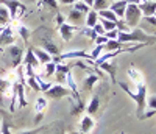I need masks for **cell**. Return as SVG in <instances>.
<instances>
[{
	"label": "cell",
	"mask_w": 156,
	"mask_h": 134,
	"mask_svg": "<svg viewBox=\"0 0 156 134\" xmlns=\"http://www.w3.org/2000/svg\"><path fill=\"white\" fill-rule=\"evenodd\" d=\"M76 0H58L59 5H73Z\"/></svg>",
	"instance_id": "cell-48"
},
{
	"label": "cell",
	"mask_w": 156,
	"mask_h": 134,
	"mask_svg": "<svg viewBox=\"0 0 156 134\" xmlns=\"http://www.w3.org/2000/svg\"><path fill=\"white\" fill-rule=\"evenodd\" d=\"M14 39H16L14 30H12L9 25H5V26L0 28V48L11 45L12 42H14Z\"/></svg>",
	"instance_id": "cell-7"
},
{
	"label": "cell",
	"mask_w": 156,
	"mask_h": 134,
	"mask_svg": "<svg viewBox=\"0 0 156 134\" xmlns=\"http://www.w3.org/2000/svg\"><path fill=\"white\" fill-rule=\"evenodd\" d=\"M0 134H11V128L5 118H2V125H0Z\"/></svg>",
	"instance_id": "cell-39"
},
{
	"label": "cell",
	"mask_w": 156,
	"mask_h": 134,
	"mask_svg": "<svg viewBox=\"0 0 156 134\" xmlns=\"http://www.w3.org/2000/svg\"><path fill=\"white\" fill-rule=\"evenodd\" d=\"M66 84H67V89L70 90V97H72L75 101L81 103L83 100H81L80 92H78V84H76L75 78H73V73H72V70H70V72L66 75Z\"/></svg>",
	"instance_id": "cell-9"
},
{
	"label": "cell",
	"mask_w": 156,
	"mask_h": 134,
	"mask_svg": "<svg viewBox=\"0 0 156 134\" xmlns=\"http://www.w3.org/2000/svg\"><path fill=\"white\" fill-rule=\"evenodd\" d=\"M5 55H8V58H9V65L12 67V69H16V67L22 65L25 51H23V48L20 45L11 44L5 48Z\"/></svg>",
	"instance_id": "cell-4"
},
{
	"label": "cell",
	"mask_w": 156,
	"mask_h": 134,
	"mask_svg": "<svg viewBox=\"0 0 156 134\" xmlns=\"http://www.w3.org/2000/svg\"><path fill=\"white\" fill-rule=\"evenodd\" d=\"M126 2H128V3H133V5H139L142 0H126Z\"/></svg>",
	"instance_id": "cell-50"
},
{
	"label": "cell",
	"mask_w": 156,
	"mask_h": 134,
	"mask_svg": "<svg viewBox=\"0 0 156 134\" xmlns=\"http://www.w3.org/2000/svg\"><path fill=\"white\" fill-rule=\"evenodd\" d=\"M105 36L108 37V39H117V36H119V30H111V31H106L105 33Z\"/></svg>",
	"instance_id": "cell-45"
},
{
	"label": "cell",
	"mask_w": 156,
	"mask_h": 134,
	"mask_svg": "<svg viewBox=\"0 0 156 134\" xmlns=\"http://www.w3.org/2000/svg\"><path fill=\"white\" fill-rule=\"evenodd\" d=\"M139 9L142 12V17H148L153 16L156 11V2L154 0H142L139 3Z\"/></svg>",
	"instance_id": "cell-15"
},
{
	"label": "cell",
	"mask_w": 156,
	"mask_h": 134,
	"mask_svg": "<svg viewBox=\"0 0 156 134\" xmlns=\"http://www.w3.org/2000/svg\"><path fill=\"white\" fill-rule=\"evenodd\" d=\"M109 8V2L108 0H94V3H92V9L94 11H101V9H106Z\"/></svg>",
	"instance_id": "cell-33"
},
{
	"label": "cell",
	"mask_w": 156,
	"mask_h": 134,
	"mask_svg": "<svg viewBox=\"0 0 156 134\" xmlns=\"http://www.w3.org/2000/svg\"><path fill=\"white\" fill-rule=\"evenodd\" d=\"M80 33H81L83 36L89 37V39H90V41H92V42L95 41V37L98 36V34H97V33H95V31H94L92 28H89V26H84V28H80Z\"/></svg>",
	"instance_id": "cell-34"
},
{
	"label": "cell",
	"mask_w": 156,
	"mask_h": 134,
	"mask_svg": "<svg viewBox=\"0 0 156 134\" xmlns=\"http://www.w3.org/2000/svg\"><path fill=\"white\" fill-rule=\"evenodd\" d=\"M70 134H84V132H81V131H75V132H70Z\"/></svg>",
	"instance_id": "cell-51"
},
{
	"label": "cell",
	"mask_w": 156,
	"mask_h": 134,
	"mask_svg": "<svg viewBox=\"0 0 156 134\" xmlns=\"http://www.w3.org/2000/svg\"><path fill=\"white\" fill-rule=\"evenodd\" d=\"M119 87H122L123 92H126V95L131 98V100H134V103L137 106L136 114H137V118L140 120L142 118V114H144V109H145V101H147V84L145 83L137 84L136 86V92L129 87L126 83H123V81L119 83Z\"/></svg>",
	"instance_id": "cell-1"
},
{
	"label": "cell",
	"mask_w": 156,
	"mask_h": 134,
	"mask_svg": "<svg viewBox=\"0 0 156 134\" xmlns=\"http://www.w3.org/2000/svg\"><path fill=\"white\" fill-rule=\"evenodd\" d=\"M126 6H128L126 0H114L112 3H109V9L117 16V19H123Z\"/></svg>",
	"instance_id": "cell-13"
},
{
	"label": "cell",
	"mask_w": 156,
	"mask_h": 134,
	"mask_svg": "<svg viewBox=\"0 0 156 134\" xmlns=\"http://www.w3.org/2000/svg\"><path fill=\"white\" fill-rule=\"evenodd\" d=\"M72 8H73V9H76V11H80L81 14H84V16H86L87 12L90 11V8H89L84 2H81V0H76V2L72 5Z\"/></svg>",
	"instance_id": "cell-30"
},
{
	"label": "cell",
	"mask_w": 156,
	"mask_h": 134,
	"mask_svg": "<svg viewBox=\"0 0 156 134\" xmlns=\"http://www.w3.org/2000/svg\"><path fill=\"white\" fill-rule=\"evenodd\" d=\"M25 84L19 81H12V95L19 97V108H25L27 106V100H25V92H23Z\"/></svg>",
	"instance_id": "cell-14"
},
{
	"label": "cell",
	"mask_w": 156,
	"mask_h": 134,
	"mask_svg": "<svg viewBox=\"0 0 156 134\" xmlns=\"http://www.w3.org/2000/svg\"><path fill=\"white\" fill-rule=\"evenodd\" d=\"M98 108H100V97H98V95L90 97V100H89V103H87V106H86L87 114H89V115H95L97 111H98Z\"/></svg>",
	"instance_id": "cell-22"
},
{
	"label": "cell",
	"mask_w": 156,
	"mask_h": 134,
	"mask_svg": "<svg viewBox=\"0 0 156 134\" xmlns=\"http://www.w3.org/2000/svg\"><path fill=\"white\" fill-rule=\"evenodd\" d=\"M106 42H108V37H106L105 34H103V36H97V37H95V41H94L95 45H105Z\"/></svg>",
	"instance_id": "cell-43"
},
{
	"label": "cell",
	"mask_w": 156,
	"mask_h": 134,
	"mask_svg": "<svg viewBox=\"0 0 156 134\" xmlns=\"http://www.w3.org/2000/svg\"><path fill=\"white\" fill-rule=\"evenodd\" d=\"M56 72V62H48V64H44V76L45 78H50L51 75H55Z\"/></svg>",
	"instance_id": "cell-32"
},
{
	"label": "cell",
	"mask_w": 156,
	"mask_h": 134,
	"mask_svg": "<svg viewBox=\"0 0 156 134\" xmlns=\"http://www.w3.org/2000/svg\"><path fill=\"white\" fill-rule=\"evenodd\" d=\"M39 6H48L51 8L53 11H59V3H58V0H39Z\"/></svg>",
	"instance_id": "cell-29"
},
{
	"label": "cell",
	"mask_w": 156,
	"mask_h": 134,
	"mask_svg": "<svg viewBox=\"0 0 156 134\" xmlns=\"http://www.w3.org/2000/svg\"><path fill=\"white\" fill-rule=\"evenodd\" d=\"M98 79H100V76L97 75V73H94V72H89L87 73V76L83 79V90L84 92H92L94 90V86L98 83Z\"/></svg>",
	"instance_id": "cell-18"
},
{
	"label": "cell",
	"mask_w": 156,
	"mask_h": 134,
	"mask_svg": "<svg viewBox=\"0 0 156 134\" xmlns=\"http://www.w3.org/2000/svg\"><path fill=\"white\" fill-rule=\"evenodd\" d=\"M98 17H100V19H106V20H111V22H117V20H119V19H117V16L114 14V12H112L109 8L98 11Z\"/></svg>",
	"instance_id": "cell-28"
},
{
	"label": "cell",
	"mask_w": 156,
	"mask_h": 134,
	"mask_svg": "<svg viewBox=\"0 0 156 134\" xmlns=\"http://www.w3.org/2000/svg\"><path fill=\"white\" fill-rule=\"evenodd\" d=\"M44 128H41V126H37V128H34V129H27V131H20V132H17V134H39Z\"/></svg>",
	"instance_id": "cell-44"
},
{
	"label": "cell",
	"mask_w": 156,
	"mask_h": 134,
	"mask_svg": "<svg viewBox=\"0 0 156 134\" xmlns=\"http://www.w3.org/2000/svg\"><path fill=\"white\" fill-rule=\"evenodd\" d=\"M83 20H84V14H81L80 11H76L73 8L69 11V14L66 16V22L73 25V26H80L83 23Z\"/></svg>",
	"instance_id": "cell-19"
},
{
	"label": "cell",
	"mask_w": 156,
	"mask_h": 134,
	"mask_svg": "<svg viewBox=\"0 0 156 134\" xmlns=\"http://www.w3.org/2000/svg\"><path fill=\"white\" fill-rule=\"evenodd\" d=\"M22 64H23V65H30L34 72L41 69V64H39V61H37L36 55L33 53V48H31V47H28V48H27V51H25Z\"/></svg>",
	"instance_id": "cell-10"
},
{
	"label": "cell",
	"mask_w": 156,
	"mask_h": 134,
	"mask_svg": "<svg viewBox=\"0 0 156 134\" xmlns=\"http://www.w3.org/2000/svg\"><path fill=\"white\" fill-rule=\"evenodd\" d=\"M41 42H42V48L48 53V55H51L53 58H58L59 55H61V51H59V47H58V44L51 39L50 36H44L42 39H41Z\"/></svg>",
	"instance_id": "cell-8"
},
{
	"label": "cell",
	"mask_w": 156,
	"mask_h": 134,
	"mask_svg": "<svg viewBox=\"0 0 156 134\" xmlns=\"http://www.w3.org/2000/svg\"><path fill=\"white\" fill-rule=\"evenodd\" d=\"M16 30H17V34L22 37V41H23L25 44H28V39H30V36H31V31H30L23 23H19V25L16 26Z\"/></svg>",
	"instance_id": "cell-25"
},
{
	"label": "cell",
	"mask_w": 156,
	"mask_h": 134,
	"mask_svg": "<svg viewBox=\"0 0 156 134\" xmlns=\"http://www.w3.org/2000/svg\"><path fill=\"white\" fill-rule=\"evenodd\" d=\"M126 44H122L119 42L117 39H108V42L103 45L105 47V51H115V50H119V48H123Z\"/></svg>",
	"instance_id": "cell-24"
},
{
	"label": "cell",
	"mask_w": 156,
	"mask_h": 134,
	"mask_svg": "<svg viewBox=\"0 0 156 134\" xmlns=\"http://www.w3.org/2000/svg\"><path fill=\"white\" fill-rule=\"evenodd\" d=\"M153 16H154V17H156V11H154V14H153Z\"/></svg>",
	"instance_id": "cell-53"
},
{
	"label": "cell",
	"mask_w": 156,
	"mask_h": 134,
	"mask_svg": "<svg viewBox=\"0 0 156 134\" xmlns=\"http://www.w3.org/2000/svg\"><path fill=\"white\" fill-rule=\"evenodd\" d=\"M98 69H100L103 73H108V75H109L112 84L117 83V76H115V73H117V64H115V62L105 61V62H101V64L98 65Z\"/></svg>",
	"instance_id": "cell-11"
},
{
	"label": "cell",
	"mask_w": 156,
	"mask_h": 134,
	"mask_svg": "<svg viewBox=\"0 0 156 134\" xmlns=\"http://www.w3.org/2000/svg\"><path fill=\"white\" fill-rule=\"evenodd\" d=\"M0 125H2V117H0Z\"/></svg>",
	"instance_id": "cell-52"
},
{
	"label": "cell",
	"mask_w": 156,
	"mask_h": 134,
	"mask_svg": "<svg viewBox=\"0 0 156 134\" xmlns=\"http://www.w3.org/2000/svg\"><path fill=\"white\" fill-rule=\"evenodd\" d=\"M69 106H70V115L72 117H78V115H81L83 111H86V104L83 101L81 103L75 101L72 97H69Z\"/></svg>",
	"instance_id": "cell-21"
},
{
	"label": "cell",
	"mask_w": 156,
	"mask_h": 134,
	"mask_svg": "<svg viewBox=\"0 0 156 134\" xmlns=\"http://www.w3.org/2000/svg\"><path fill=\"white\" fill-rule=\"evenodd\" d=\"M144 20L145 22H148L151 26H153V28H156V17L154 16H148V17H144Z\"/></svg>",
	"instance_id": "cell-46"
},
{
	"label": "cell",
	"mask_w": 156,
	"mask_h": 134,
	"mask_svg": "<svg viewBox=\"0 0 156 134\" xmlns=\"http://www.w3.org/2000/svg\"><path fill=\"white\" fill-rule=\"evenodd\" d=\"M66 75L67 73H62V72H55V78H56V84H66Z\"/></svg>",
	"instance_id": "cell-40"
},
{
	"label": "cell",
	"mask_w": 156,
	"mask_h": 134,
	"mask_svg": "<svg viewBox=\"0 0 156 134\" xmlns=\"http://www.w3.org/2000/svg\"><path fill=\"white\" fill-rule=\"evenodd\" d=\"M72 69L69 64H62V62H56V72H62V73H69Z\"/></svg>",
	"instance_id": "cell-38"
},
{
	"label": "cell",
	"mask_w": 156,
	"mask_h": 134,
	"mask_svg": "<svg viewBox=\"0 0 156 134\" xmlns=\"http://www.w3.org/2000/svg\"><path fill=\"white\" fill-rule=\"evenodd\" d=\"M92 30H94V31H95L98 36H103V34L106 33V31H105V28L101 26V23H100V22H98V23H95V25L92 26Z\"/></svg>",
	"instance_id": "cell-42"
},
{
	"label": "cell",
	"mask_w": 156,
	"mask_h": 134,
	"mask_svg": "<svg viewBox=\"0 0 156 134\" xmlns=\"http://www.w3.org/2000/svg\"><path fill=\"white\" fill-rule=\"evenodd\" d=\"M47 104H48V101H47L45 97H37L36 98V103H34V111L36 112H45Z\"/></svg>",
	"instance_id": "cell-27"
},
{
	"label": "cell",
	"mask_w": 156,
	"mask_h": 134,
	"mask_svg": "<svg viewBox=\"0 0 156 134\" xmlns=\"http://www.w3.org/2000/svg\"><path fill=\"white\" fill-rule=\"evenodd\" d=\"M0 5H3L8 9L11 20H16L17 17H22V14L27 11V8H25V5L20 0H0Z\"/></svg>",
	"instance_id": "cell-5"
},
{
	"label": "cell",
	"mask_w": 156,
	"mask_h": 134,
	"mask_svg": "<svg viewBox=\"0 0 156 134\" xmlns=\"http://www.w3.org/2000/svg\"><path fill=\"white\" fill-rule=\"evenodd\" d=\"M47 98H53V100H59V98H69L70 97V90L62 86V84H53L47 92H45Z\"/></svg>",
	"instance_id": "cell-6"
},
{
	"label": "cell",
	"mask_w": 156,
	"mask_h": 134,
	"mask_svg": "<svg viewBox=\"0 0 156 134\" xmlns=\"http://www.w3.org/2000/svg\"><path fill=\"white\" fill-rule=\"evenodd\" d=\"M58 28H59V34L62 37V41L64 42H69V41H72V37H73L75 31L78 30V26H73V25H70L67 22H64L61 26H58Z\"/></svg>",
	"instance_id": "cell-12"
},
{
	"label": "cell",
	"mask_w": 156,
	"mask_h": 134,
	"mask_svg": "<svg viewBox=\"0 0 156 134\" xmlns=\"http://www.w3.org/2000/svg\"><path fill=\"white\" fill-rule=\"evenodd\" d=\"M103 51H105V47H103V45H95V47L92 48V51L89 53V55H90V61L94 62V61H95V59H97V58L101 55Z\"/></svg>",
	"instance_id": "cell-35"
},
{
	"label": "cell",
	"mask_w": 156,
	"mask_h": 134,
	"mask_svg": "<svg viewBox=\"0 0 156 134\" xmlns=\"http://www.w3.org/2000/svg\"><path fill=\"white\" fill-rule=\"evenodd\" d=\"M117 41L122 44H153L156 41L154 34H148L147 31H144V28L140 26H136L131 31L128 33H122L119 31V36H117Z\"/></svg>",
	"instance_id": "cell-2"
},
{
	"label": "cell",
	"mask_w": 156,
	"mask_h": 134,
	"mask_svg": "<svg viewBox=\"0 0 156 134\" xmlns=\"http://www.w3.org/2000/svg\"><path fill=\"white\" fill-rule=\"evenodd\" d=\"M126 75H128V78H129V81L131 83H134L136 86L137 84H142V83H145V76H144V73H142L139 69H136V67H128V70H126Z\"/></svg>",
	"instance_id": "cell-16"
},
{
	"label": "cell",
	"mask_w": 156,
	"mask_h": 134,
	"mask_svg": "<svg viewBox=\"0 0 156 134\" xmlns=\"http://www.w3.org/2000/svg\"><path fill=\"white\" fill-rule=\"evenodd\" d=\"M33 53L36 55V58H37V61H39V64H41V65L48 64V62L53 61V56L48 55V53H47L42 47H36V48H33Z\"/></svg>",
	"instance_id": "cell-20"
},
{
	"label": "cell",
	"mask_w": 156,
	"mask_h": 134,
	"mask_svg": "<svg viewBox=\"0 0 156 134\" xmlns=\"http://www.w3.org/2000/svg\"><path fill=\"white\" fill-rule=\"evenodd\" d=\"M98 20H100V17H98V12L97 11H94V9H90L87 14H86V26H89V28H92V26L95 25V23H98Z\"/></svg>",
	"instance_id": "cell-23"
},
{
	"label": "cell",
	"mask_w": 156,
	"mask_h": 134,
	"mask_svg": "<svg viewBox=\"0 0 156 134\" xmlns=\"http://www.w3.org/2000/svg\"><path fill=\"white\" fill-rule=\"evenodd\" d=\"M81 2H84V3H86V5L90 8V9H92V3H94V0H81Z\"/></svg>",
	"instance_id": "cell-49"
},
{
	"label": "cell",
	"mask_w": 156,
	"mask_h": 134,
	"mask_svg": "<svg viewBox=\"0 0 156 134\" xmlns=\"http://www.w3.org/2000/svg\"><path fill=\"white\" fill-rule=\"evenodd\" d=\"M64 22H66V16L61 14V12L58 11V12H56V16H55V23H56V26H61Z\"/></svg>",
	"instance_id": "cell-41"
},
{
	"label": "cell",
	"mask_w": 156,
	"mask_h": 134,
	"mask_svg": "<svg viewBox=\"0 0 156 134\" xmlns=\"http://www.w3.org/2000/svg\"><path fill=\"white\" fill-rule=\"evenodd\" d=\"M25 83H27L28 87H31L34 92H41V89H39V84H37V79H36V75L25 76Z\"/></svg>",
	"instance_id": "cell-31"
},
{
	"label": "cell",
	"mask_w": 156,
	"mask_h": 134,
	"mask_svg": "<svg viewBox=\"0 0 156 134\" xmlns=\"http://www.w3.org/2000/svg\"><path fill=\"white\" fill-rule=\"evenodd\" d=\"M98 22L101 23V26H103V28H105V31L115 30V22H111V20H106V19H100Z\"/></svg>",
	"instance_id": "cell-36"
},
{
	"label": "cell",
	"mask_w": 156,
	"mask_h": 134,
	"mask_svg": "<svg viewBox=\"0 0 156 134\" xmlns=\"http://www.w3.org/2000/svg\"><path fill=\"white\" fill-rule=\"evenodd\" d=\"M95 128V120L92 115H81V120H80V131L84 132V134H89L90 131H92Z\"/></svg>",
	"instance_id": "cell-17"
},
{
	"label": "cell",
	"mask_w": 156,
	"mask_h": 134,
	"mask_svg": "<svg viewBox=\"0 0 156 134\" xmlns=\"http://www.w3.org/2000/svg\"><path fill=\"white\" fill-rule=\"evenodd\" d=\"M9 22H11V17H9L8 9H6L3 5H0V26L9 25Z\"/></svg>",
	"instance_id": "cell-26"
},
{
	"label": "cell",
	"mask_w": 156,
	"mask_h": 134,
	"mask_svg": "<svg viewBox=\"0 0 156 134\" xmlns=\"http://www.w3.org/2000/svg\"><path fill=\"white\" fill-rule=\"evenodd\" d=\"M42 118H44V112H36V118H34V123L39 125L42 122Z\"/></svg>",
	"instance_id": "cell-47"
},
{
	"label": "cell",
	"mask_w": 156,
	"mask_h": 134,
	"mask_svg": "<svg viewBox=\"0 0 156 134\" xmlns=\"http://www.w3.org/2000/svg\"><path fill=\"white\" fill-rule=\"evenodd\" d=\"M145 108H148V109H151V111H156V95H150V97H147Z\"/></svg>",
	"instance_id": "cell-37"
},
{
	"label": "cell",
	"mask_w": 156,
	"mask_h": 134,
	"mask_svg": "<svg viewBox=\"0 0 156 134\" xmlns=\"http://www.w3.org/2000/svg\"><path fill=\"white\" fill-rule=\"evenodd\" d=\"M123 20H125V23L129 26V28H136V26L140 23V20H142V12L139 9V5L128 3V6L125 9Z\"/></svg>",
	"instance_id": "cell-3"
}]
</instances>
